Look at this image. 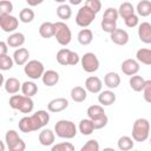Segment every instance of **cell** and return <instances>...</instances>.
Masks as SVG:
<instances>
[{"label":"cell","instance_id":"f907efd6","mask_svg":"<svg viewBox=\"0 0 151 151\" xmlns=\"http://www.w3.org/2000/svg\"><path fill=\"white\" fill-rule=\"evenodd\" d=\"M4 83H5V78H4V74H2V73H0V87L4 85Z\"/></svg>","mask_w":151,"mask_h":151},{"label":"cell","instance_id":"9c48e42d","mask_svg":"<svg viewBox=\"0 0 151 151\" xmlns=\"http://www.w3.org/2000/svg\"><path fill=\"white\" fill-rule=\"evenodd\" d=\"M44 71H45V68H44L42 63L39 61V60H35V59L27 61V63L25 64V66H24V72H25V74H26L29 79H33V80L41 78Z\"/></svg>","mask_w":151,"mask_h":151},{"label":"cell","instance_id":"8992f818","mask_svg":"<svg viewBox=\"0 0 151 151\" xmlns=\"http://www.w3.org/2000/svg\"><path fill=\"white\" fill-rule=\"evenodd\" d=\"M6 146L9 151H24L26 149L25 142L20 138L19 133L15 130H8L5 134Z\"/></svg>","mask_w":151,"mask_h":151},{"label":"cell","instance_id":"f1b7e54d","mask_svg":"<svg viewBox=\"0 0 151 151\" xmlns=\"http://www.w3.org/2000/svg\"><path fill=\"white\" fill-rule=\"evenodd\" d=\"M138 15L140 17H149L151 14V1L150 0H142L137 4L136 9Z\"/></svg>","mask_w":151,"mask_h":151},{"label":"cell","instance_id":"484cf974","mask_svg":"<svg viewBox=\"0 0 151 151\" xmlns=\"http://www.w3.org/2000/svg\"><path fill=\"white\" fill-rule=\"evenodd\" d=\"M129 84H130V87L134 92H142V90L144 87V84H145V79L142 76L133 74V76H130Z\"/></svg>","mask_w":151,"mask_h":151},{"label":"cell","instance_id":"ffe728a7","mask_svg":"<svg viewBox=\"0 0 151 151\" xmlns=\"http://www.w3.org/2000/svg\"><path fill=\"white\" fill-rule=\"evenodd\" d=\"M98 101L101 106H110L116 101V93L111 90L100 91L98 96Z\"/></svg>","mask_w":151,"mask_h":151},{"label":"cell","instance_id":"681fc988","mask_svg":"<svg viewBox=\"0 0 151 151\" xmlns=\"http://www.w3.org/2000/svg\"><path fill=\"white\" fill-rule=\"evenodd\" d=\"M68 1H70L71 5H79V4L83 2V0H68Z\"/></svg>","mask_w":151,"mask_h":151},{"label":"cell","instance_id":"f546056e","mask_svg":"<svg viewBox=\"0 0 151 151\" xmlns=\"http://www.w3.org/2000/svg\"><path fill=\"white\" fill-rule=\"evenodd\" d=\"M117 11H118V15H120L123 19H126V18H129L130 15L134 14V7H133V5H132L131 2H129V1L123 2V4L119 6V8H118Z\"/></svg>","mask_w":151,"mask_h":151},{"label":"cell","instance_id":"c3c4849f","mask_svg":"<svg viewBox=\"0 0 151 151\" xmlns=\"http://www.w3.org/2000/svg\"><path fill=\"white\" fill-rule=\"evenodd\" d=\"M26 2L28 4V6L34 7V6H38V5L42 4V2H44V0H26Z\"/></svg>","mask_w":151,"mask_h":151},{"label":"cell","instance_id":"74e56055","mask_svg":"<svg viewBox=\"0 0 151 151\" xmlns=\"http://www.w3.org/2000/svg\"><path fill=\"white\" fill-rule=\"evenodd\" d=\"M13 64H14V61H13V58L12 57H9L7 54L0 57V70L1 71H8V70H11L13 67Z\"/></svg>","mask_w":151,"mask_h":151},{"label":"cell","instance_id":"ac0fdd59","mask_svg":"<svg viewBox=\"0 0 151 151\" xmlns=\"http://www.w3.org/2000/svg\"><path fill=\"white\" fill-rule=\"evenodd\" d=\"M55 140V133L50 129H42L39 133V143L42 146H52Z\"/></svg>","mask_w":151,"mask_h":151},{"label":"cell","instance_id":"ba28073f","mask_svg":"<svg viewBox=\"0 0 151 151\" xmlns=\"http://www.w3.org/2000/svg\"><path fill=\"white\" fill-rule=\"evenodd\" d=\"M96 19V13L90 9L87 6H81L79 9H78V13L76 15V24L80 27H87L90 26L93 20Z\"/></svg>","mask_w":151,"mask_h":151},{"label":"cell","instance_id":"1f68e13d","mask_svg":"<svg viewBox=\"0 0 151 151\" xmlns=\"http://www.w3.org/2000/svg\"><path fill=\"white\" fill-rule=\"evenodd\" d=\"M21 92L24 96H27V97H33L37 94L38 92V86L33 81H25L21 84Z\"/></svg>","mask_w":151,"mask_h":151},{"label":"cell","instance_id":"8fae6325","mask_svg":"<svg viewBox=\"0 0 151 151\" xmlns=\"http://www.w3.org/2000/svg\"><path fill=\"white\" fill-rule=\"evenodd\" d=\"M19 26V20L12 14L0 15V28L6 33H13Z\"/></svg>","mask_w":151,"mask_h":151},{"label":"cell","instance_id":"2e32d148","mask_svg":"<svg viewBox=\"0 0 151 151\" xmlns=\"http://www.w3.org/2000/svg\"><path fill=\"white\" fill-rule=\"evenodd\" d=\"M138 37L142 42L151 44V24L150 22L144 21L138 26Z\"/></svg>","mask_w":151,"mask_h":151},{"label":"cell","instance_id":"e575fe53","mask_svg":"<svg viewBox=\"0 0 151 151\" xmlns=\"http://www.w3.org/2000/svg\"><path fill=\"white\" fill-rule=\"evenodd\" d=\"M34 17H35V14H34L33 9H31V8H28V7L22 8V9L20 11V13H19V20H20L21 22H24V24L32 22V21L34 20Z\"/></svg>","mask_w":151,"mask_h":151},{"label":"cell","instance_id":"7bdbcfd3","mask_svg":"<svg viewBox=\"0 0 151 151\" xmlns=\"http://www.w3.org/2000/svg\"><path fill=\"white\" fill-rule=\"evenodd\" d=\"M142 92H143V97H144L145 101L151 103V80H145Z\"/></svg>","mask_w":151,"mask_h":151},{"label":"cell","instance_id":"e0dca14e","mask_svg":"<svg viewBox=\"0 0 151 151\" xmlns=\"http://www.w3.org/2000/svg\"><path fill=\"white\" fill-rule=\"evenodd\" d=\"M13 61L14 64L19 65V66H22L25 65L27 61H28V58H29V52L27 48L25 47H18L14 53H13Z\"/></svg>","mask_w":151,"mask_h":151},{"label":"cell","instance_id":"816d5d0a","mask_svg":"<svg viewBox=\"0 0 151 151\" xmlns=\"http://www.w3.org/2000/svg\"><path fill=\"white\" fill-rule=\"evenodd\" d=\"M5 149H6V146H5L4 142L0 139V151H5Z\"/></svg>","mask_w":151,"mask_h":151},{"label":"cell","instance_id":"bcb514c9","mask_svg":"<svg viewBox=\"0 0 151 151\" xmlns=\"http://www.w3.org/2000/svg\"><path fill=\"white\" fill-rule=\"evenodd\" d=\"M124 21H125V25H126L127 27L132 28V27H136V26L138 25V22H139V19H138V15H136V14H132V15H130L129 18L124 19Z\"/></svg>","mask_w":151,"mask_h":151},{"label":"cell","instance_id":"d6a6232c","mask_svg":"<svg viewBox=\"0 0 151 151\" xmlns=\"http://www.w3.org/2000/svg\"><path fill=\"white\" fill-rule=\"evenodd\" d=\"M117 145H118V149L122 150V151H127V150H131L133 149L134 146V143H133V139L129 136H122L118 142H117Z\"/></svg>","mask_w":151,"mask_h":151},{"label":"cell","instance_id":"277c9868","mask_svg":"<svg viewBox=\"0 0 151 151\" xmlns=\"http://www.w3.org/2000/svg\"><path fill=\"white\" fill-rule=\"evenodd\" d=\"M150 134V122L146 118H138L132 126V139L134 142H145Z\"/></svg>","mask_w":151,"mask_h":151},{"label":"cell","instance_id":"60d3db41","mask_svg":"<svg viewBox=\"0 0 151 151\" xmlns=\"http://www.w3.org/2000/svg\"><path fill=\"white\" fill-rule=\"evenodd\" d=\"M13 11V4L9 0H0V15L11 14Z\"/></svg>","mask_w":151,"mask_h":151},{"label":"cell","instance_id":"30bf717a","mask_svg":"<svg viewBox=\"0 0 151 151\" xmlns=\"http://www.w3.org/2000/svg\"><path fill=\"white\" fill-rule=\"evenodd\" d=\"M80 63H81L83 70L87 73H93V72L98 71V68H99V59L92 52L84 53L80 59Z\"/></svg>","mask_w":151,"mask_h":151},{"label":"cell","instance_id":"cb8c5ba5","mask_svg":"<svg viewBox=\"0 0 151 151\" xmlns=\"http://www.w3.org/2000/svg\"><path fill=\"white\" fill-rule=\"evenodd\" d=\"M71 98H72V100L73 101H76V103H83V101H85L86 100V98H87V92H86V90L84 88V87H81V86H74L72 90H71Z\"/></svg>","mask_w":151,"mask_h":151},{"label":"cell","instance_id":"52a82bcc","mask_svg":"<svg viewBox=\"0 0 151 151\" xmlns=\"http://www.w3.org/2000/svg\"><path fill=\"white\" fill-rule=\"evenodd\" d=\"M57 61L63 66H74L80 61V58L77 52L71 51L68 48H61L57 53Z\"/></svg>","mask_w":151,"mask_h":151},{"label":"cell","instance_id":"5b68a950","mask_svg":"<svg viewBox=\"0 0 151 151\" xmlns=\"http://www.w3.org/2000/svg\"><path fill=\"white\" fill-rule=\"evenodd\" d=\"M54 38L61 46H66L72 40V32L64 21L54 22Z\"/></svg>","mask_w":151,"mask_h":151},{"label":"cell","instance_id":"5bb4252c","mask_svg":"<svg viewBox=\"0 0 151 151\" xmlns=\"http://www.w3.org/2000/svg\"><path fill=\"white\" fill-rule=\"evenodd\" d=\"M68 107V100L66 98H54L52 99L48 104H47V110L50 112H53V113H57V112H61L64 111L65 109Z\"/></svg>","mask_w":151,"mask_h":151},{"label":"cell","instance_id":"8d00e7d4","mask_svg":"<svg viewBox=\"0 0 151 151\" xmlns=\"http://www.w3.org/2000/svg\"><path fill=\"white\" fill-rule=\"evenodd\" d=\"M118 11L113 7H109L105 9L104 15H103V20L104 21H111V22H117L118 19Z\"/></svg>","mask_w":151,"mask_h":151},{"label":"cell","instance_id":"ee69618b","mask_svg":"<svg viewBox=\"0 0 151 151\" xmlns=\"http://www.w3.org/2000/svg\"><path fill=\"white\" fill-rule=\"evenodd\" d=\"M85 6H87L90 9H92L96 14L101 9L100 0H85Z\"/></svg>","mask_w":151,"mask_h":151},{"label":"cell","instance_id":"83f0119b","mask_svg":"<svg viewBox=\"0 0 151 151\" xmlns=\"http://www.w3.org/2000/svg\"><path fill=\"white\" fill-rule=\"evenodd\" d=\"M136 60L144 65H151V50L139 48L136 53Z\"/></svg>","mask_w":151,"mask_h":151},{"label":"cell","instance_id":"f6af8a7d","mask_svg":"<svg viewBox=\"0 0 151 151\" xmlns=\"http://www.w3.org/2000/svg\"><path fill=\"white\" fill-rule=\"evenodd\" d=\"M100 26H101V29L106 33H112L116 28H117V22H111V21H104L101 20L100 22Z\"/></svg>","mask_w":151,"mask_h":151},{"label":"cell","instance_id":"f5cc1de1","mask_svg":"<svg viewBox=\"0 0 151 151\" xmlns=\"http://www.w3.org/2000/svg\"><path fill=\"white\" fill-rule=\"evenodd\" d=\"M54 1H55V2H59V4H64L66 0H54Z\"/></svg>","mask_w":151,"mask_h":151},{"label":"cell","instance_id":"3957f363","mask_svg":"<svg viewBox=\"0 0 151 151\" xmlns=\"http://www.w3.org/2000/svg\"><path fill=\"white\" fill-rule=\"evenodd\" d=\"M77 132H78L77 126L71 120L60 119L54 125V133L63 139H72L76 137Z\"/></svg>","mask_w":151,"mask_h":151},{"label":"cell","instance_id":"7dc6e473","mask_svg":"<svg viewBox=\"0 0 151 151\" xmlns=\"http://www.w3.org/2000/svg\"><path fill=\"white\" fill-rule=\"evenodd\" d=\"M7 52H8V45H7V42L0 40V57L7 54Z\"/></svg>","mask_w":151,"mask_h":151},{"label":"cell","instance_id":"6da1fadb","mask_svg":"<svg viewBox=\"0 0 151 151\" xmlns=\"http://www.w3.org/2000/svg\"><path fill=\"white\" fill-rule=\"evenodd\" d=\"M50 122V114L45 110H39L31 116L22 117L19 120V130L24 133L38 131L46 126Z\"/></svg>","mask_w":151,"mask_h":151},{"label":"cell","instance_id":"9a60e30c","mask_svg":"<svg viewBox=\"0 0 151 151\" xmlns=\"http://www.w3.org/2000/svg\"><path fill=\"white\" fill-rule=\"evenodd\" d=\"M103 88V81L96 76H91L85 80V90L91 93H99Z\"/></svg>","mask_w":151,"mask_h":151},{"label":"cell","instance_id":"7402d4cb","mask_svg":"<svg viewBox=\"0 0 151 151\" xmlns=\"http://www.w3.org/2000/svg\"><path fill=\"white\" fill-rule=\"evenodd\" d=\"M4 86H5V91L9 94H15L21 88V84H20L19 79H17L14 77H11V78L6 79L5 83H4Z\"/></svg>","mask_w":151,"mask_h":151},{"label":"cell","instance_id":"603a6c76","mask_svg":"<svg viewBox=\"0 0 151 151\" xmlns=\"http://www.w3.org/2000/svg\"><path fill=\"white\" fill-rule=\"evenodd\" d=\"M6 42H7L8 47L18 48V47H20V46H22L25 44V35L22 33H20V32H14L7 38Z\"/></svg>","mask_w":151,"mask_h":151},{"label":"cell","instance_id":"d6986e66","mask_svg":"<svg viewBox=\"0 0 151 151\" xmlns=\"http://www.w3.org/2000/svg\"><path fill=\"white\" fill-rule=\"evenodd\" d=\"M41 79H42V83L44 85L51 87V86H54L58 84L59 81V73L54 70H47V71H44L42 76H41Z\"/></svg>","mask_w":151,"mask_h":151},{"label":"cell","instance_id":"f35d334b","mask_svg":"<svg viewBox=\"0 0 151 151\" xmlns=\"http://www.w3.org/2000/svg\"><path fill=\"white\" fill-rule=\"evenodd\" d=\"M91 120H92V124H93L94 130L103 129V127H105V126L107 125V123H109V118H107L106 114H103V116H100V117H98V118H96V119H91Z\"/></svg>","mask_w":151,"mask_h":151},{"label":"cell","instance_id":"d590c367","mask_svg":"<svg viewBox=\"0 0 151 151\" xmlns=\"http://www.w3.org/2000/svg\"><path fill=\"white\" fill-rule=\"evenodd\" d=\"M86 113H87V117L90 119H96V118L105 114V111H104L101 105H91V106H88Z\"/></svg>","mask_w":151,"mask_h":151},{"label":"cell","instance_id":"44dd1931","mask_svg":"<svg viewBox=\"0 0 151 151\" xmlns=\"http://www.w3.org/2000/svg\"><path fill=\"white\" fill-rule=\"evenodd\" d=\"M104 84L110 90L117 88L120 85V77L116 72H107L104 77Z\"/></svg>","mask_w":151,"mask_h":151},{"label":"cell","instance_id":"7a4b0ae2","mask_svg":"<svg viewBox=\"0 0 151 151\" xmlns=\"http://www.w3.org/2000/svg\"><path fill=\"white\" fill-rule=\"evenodd\" d=\"M9 106L22 113H31L34 109V103L32 100V97L15 93L9 98Z\"/></svg>","mask_w":151,"mask_h":151},{"label":"cell","instance_id":"b9f144b4","mask_svg":"<svg viewBox=\"0 0 151 151\" xmlns=\"http://www.w3.org/2000/svg\"><path fill=\"white\" fill-rule=\"evenodd\" d=\"M99 150V143L96 139H90L85 143V145L81 146V151H98Z\"/></svg>","mask_w":151,"mask_h":151},{"label":"cell","instance_id":"836d02e7","mask_svg":"<svg viewBox=\"0 0 151 151\" xmlns=\"http://www.w3.org/2000/svg\"><path fill=\"white\" fill-rule=\"evenodd\" d=\"M57 15L59 19L61 20H68L72 17V9L71 6L66 5V4H61L60 6H58L57 8Z\"/></svg>","mask_w":151,"mask_h":151},{"label":"cell","instance_id":"4fadbf2b","mask_svg":"<svg viewBox=\"0 0 151 151\" xmlns=\"http://www.w3.org/2000/svg\"><path fill=\"white\" fill-rule=\"evenodd\" d=\"M120 68H122V72L126 76H133V74H137L140 66H139V63L136 60V59H126L120 65Z\"/></svg>","mask_w":151,"mask_h":151},{"label":"cell","instance_id":"ab89813d","mask_svg":"<svg viewBox=\"0 0 151 151\" xmlns=\"http://www.w3.org/2000/svg\"><path fill=\"white\" fill-rule=\"evenodd\" d=\"M52 151H74V146L70 142H61L55 145H52Z\"/></svg>","mask_w":151,"mask_h":151},{"label":"cell","instance_id":"4dcf8cb0","mask_svg":"<svg viewBox=\"0 0 151 151\" xmlns=\"http://www.w3.org/2000/svg\"><path fill=\"white\" fill-rule=\"evenodd\" d=\"M79 132L84 136H90L92 134V132L94 131V127H93V124H92V120L90 118H85V119H81L80 123H79Z\"/></svg>","mask_w":151,"mask_h":151},{"label":"cell","instance_id":"4316f807","mask_svg":"<svg viewBox=\"0 0 151 151\" xmlns=\"http://www.w3.org/2000/svg\"><path fill=\"white\" fill-rule=\"evenodd\" d=\"M77 39H78V41H79L80 45H84V46L90 45L92 42V40H93V33H92V31L90 28H86L85 27L81 31H79Z\"/></svg>","mask_w":151,"mask_h":151},{"label":"cell","instance_id":"d4e9b609","mask_svg":"<svg viewBox=\"0 0 151 151\" xmlns=\"http://www.w3.org/2000/svg\"><path fill=\"white\" fill-rule=\"evenodd\" d=\"M39 34L45 39H50L54 37V22H50V21L42 22L39 27Z\"/></svg>","mask_w":151,"mask_h":151},{"label":"cell","instance_id":"7c38bea8","mask_svg":"<svg viewBox=\"0 0 151 151\" xmlns=\"http://www.w3.org/2000/svg\"><path fill=\"white\" fill-rule=\"evenodd\" d=\"M110 38H111V41L114 42L116 45H119V46H124L129 42V33L125 31V29H122V28H116L112 33H110Z\"/></svg>","mask_w":151,"mask_h":151}]
</instances>
